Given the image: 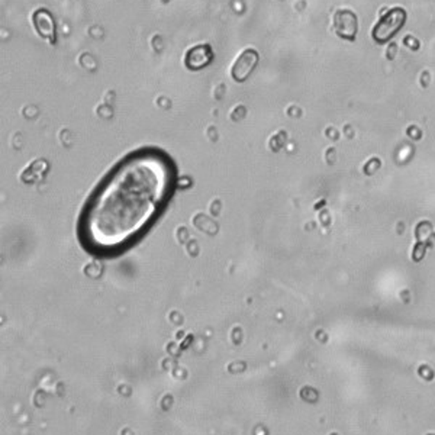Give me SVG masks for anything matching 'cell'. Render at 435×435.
<instances>
[{"mask_svg": "<svg viewBox=\"0 0 435 435\" xmlns=\"http://www.w3.org/2000/svg\"><path fill=\"white\" fill-rule=\"evenodd\" d=\"M213 60V51L209 44H199L186 53L184 66L189 70H202L208 67Z\"/></svg>", "mask_w": 435, "mask_h": 435, "instance_id": "cell-4", "label": "cell"}, {"mask_svg": "<svg viewBox=\"0 0 435 435\" xmlns=\"http://www.w3.org/2000/svg\"><path fill=\"white\" fill-rule=\"evenodd\" d=\"M258 63V54L254 50H245L237 60L234 66H232V77L237 82H244L247 80L250 74L253 73V70L256 69Z\"/></svg>", "mask_w": 435, "mask_h": 435, "instance_id": "cell-6", "label": "cell"}, {"mask_svg": "<svg viewBox=\"0 0 435 435\" xmlns=\"http://www.w3.org/2000/svg\"><path fill=\"white\" fill-rule=\"evenodd\" d=\"M334 28L341 38L353 41L357 30H359V22H357V17L351 10L343 9L334 15Z\"/></svg>", "mask_w": 435, "mask_h": 435, "instance_id": "cell-5", "label": "cell"}, {"mask_svg": "<svg viewBox=\"0 0 435 435\" xmlns=\"http://www.w3.org/2000/svg\"><path fill=\"white\" fill-rule=\"evenodd\" d=\"M33 24L41 38L46 39L50 44H55V21L48 9H37L33 13Z\"/></svg>", "mask_w": 435, "mask_h": 435, "instance_id": "cell-3", "label": "cell"}, {"mask_svg": "<svg viewBox=\"0 0 435 435\" xmlns=\"http://www.w3.org/2000/svg\"><path fill=\"white\" fill-rule=\"evenodd\" d=\"M407 21V12L402 8H393L387 10L380 21L373 28V39L379 44H384L389 39H392L399 29L405 25Z\"/></svg>", "mask_w": 435, "mask_h": 435, "instance_id": "cell-2", "label": "cell"}, {"mask_svg": "<svg viewBox=\"0 0 435 435\" xmlns=\"http://www.w3.org/2000/svg\"><path fill=\"white\" fill-rule=\"evenodd\" d=\"M176 186L172 155L155 147L130 152L85 204L77 222L80 245L99 257L125 253L157 221Z\"/></svg>", "mask_w": 435, "mask_h": 435, "instance_id": "cell-1", "label": "cell"}]
</instances>
